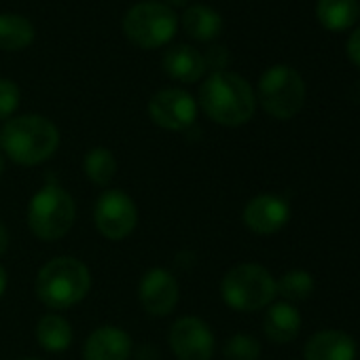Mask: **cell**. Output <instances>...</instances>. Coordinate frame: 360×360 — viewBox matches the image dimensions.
Returning a JSON list of instances; mask_svg holds the SVG:
<instances>
[{
	"mask_svg": "<svg viewBox=\"0 0 360 360\" xmlns=\"http://www.w3.org/2000/svg\"><path fill=\"white\" fill-rule=\"evenodd\" d=\"M200 106L219 125L238 127L252 119L257 96L244 77L221 70L212 72L200 87Z\"/></svg>",
	"mask_w": 360,
	"mask_h": 360,
	"instance_id": "cell-1",
	"label": "cell"
},
{
	"mask_svg": "<svg viewBox=\"0 0 360 360\" xmlns=\"http://www.w3.org/2000/svg\"><path fill=\"white\" fill-rule=\"evenodd\" d=\"M60 146V131L53 121L41 115L9 119L0 129V148L20 165H39Z\"/></svg>",
	"mask_w": 360,
	"mask_h": 360,
	"instance_id": "cell-2",
	"label": "cell"
},
{
	"mask_svg": "<svg viewBox=\"0 0 360 360\" xmlns=\"http://www.w3.org/2000/svg\"><path fill=\"white\" fill-rule=\"evenodd\" d=\"M91 286V274L75 257H58L37 276V297L49 309H68L81 303Z\"/></svg>",
	"mask_w": 360,
	"mask_h": 360,
	"instance_id": "cell-3",
	"label": "cell"
},
{
	"mask_svg": "<svg viewBox=\"0 0 360 360\" xmlns=\"http://www.w3.org/2000/svg\"><path fill=\"white\" fill-rule=\"evenodd\" d=\"M221 295L236 311H259L269 307L278 292L269 269L257 263H242L225 274Z\"/></svg>",
	"mask_w": 360,
	"mask_h": 360,
	"instance_id": "cell-4",
	"label": "cell"
},
{
	"mask_svg": "<svg viewBox=\"0 0 360 360\" xmlns=\"http://www.w3.org/2000/svg\"><path fill=\"white\" fill-rule=\"evenodd\" d=\"M77 206L75 200L58 185L43 187L28 206L30 231L43 242L62 240L75 225Z\"/></svg>",
	"mask_w": 360,
	"mask_h": 360,
	"instance_id": "cell-5",
	"label": "cell"
},
{
	"mask_svg": "<svg viewBox=\"0 0 360 360\" xmlns=\"http://www.w3.org/2000/svg\"><path fill=\"white\" fill-rule=\"evenodd\" d=\"M178 30V18L165 3L144 0L134 5L123 18L125 37L140 49H157L167 45Z\"/></svg>",
	"mask_w": 360,
	"mask_h": 360,
	"instance_id": "cell-6",
	"label": "cell"
},
{
	"mask_svg": "<svg viewBox=\"0 0 360 360\" xmlns=\"http://www.w3.org/2000/svg\"><path fill=\"white\" fill-rule=\"evenodd\" d=\"M257 96L267 115L286 121L301 112L305 104V83L295 68L278 64L261 75Z\"/></svg>",
	"mask_w": 360,
	"mask_h": 360,
	"instance_id": "cell-7",
	"label": "cell"
},
{
	"mask_svg": "<svg viewBox=\"0 0 360 360\" xmlns=\"http://www.w3.org/2000/svg\"><path fill=\"white\" fill-rule=\"evenodd\" d=\"M94 221L98 231L110 240L119 242L125 240L138 225V210L131 198L123 191L110 189L104 191L94 208Z\"/></svg>",
	"mask_w": 360,
	"mask_h": 360,
	"instance_id": "cell-8",
	"label": "cell"
},
{
	"mask_svg": "<svg viewBox=\"0 0 360 360\" xmlns=\"http://www.w3.org/2000/svg\"><path fill=\"white\" fill-rule=\"evenodd\" d=\"M148 117L155 125L169 131H185L198 119V102L185 89L167 87L157 91L148 102Z\"/></svg>",
	"mask_w": 360,
	"mask_h": 360,
	"instance_id": "cell-9",
	"label": "cell"
},
{
	"mask_svg": "<svg viewBox=\"0 0 360 360\" xmlns=\"http://www.w3.org/2000/svg\"><path fill=\"white\" fill-rule=\"evenodd\" d=\"M167 339L178 360H210L214 356V333L198 316L178 318L172 324Z\"/></svg>",
	"mask_w": 360,
	"mask_h": 360,
	"instance_id": "cell-10",
	"label": "cell"
},
{
	"mask_svg": "<svg viewBox=\"0 0 360 360\" xmlns=\"http://www.w3.org/2000/svg\"><path fill=\"white\" fill-rule=\"evenodd\" d=\"M138 297L150 316H167L178 303V282L172 271L163 267L148 269L138 286Z\"/></svg>",
	"mask_w": 360,
	"mask_h": 360,
	"instance_id": "cell-11",
	"label": "cell"
},
{
	"mask_svg": "<svg viewBox=\"0 0 360 360\" xmlns=\"http://www.w3.org/2000/svg\"><path fill=\"white\" fill-rule=\"evenodd\" d=\"M244 225L257 233V236H271L278 233L290 219V208L286 204V200L271 195V193H263L252 198L246 208H244Z\"/></svg>",
	"mask_w": 360,
	"mask_h": 360,
	"instance_id": "cell-12",
	"label": "cell"
},
{
	"mask_svg": "<svg viewBox=\"0 0 360 360\" xmlns=\"http://www.w3.org/2000/svg\"><path fill=\"white\" fill-rule=\"evenodd\" d=\"M129 356L131 337L110 324L96 328L83 345V360H129Z\"/></svg>",
	"mask_w": 360,
	"mask_h": 360,
	"instance_id": "cell-13",
	"label": "cell"
},
{
	"mask_svg": "<svg viewBox=\"0 0 360 360\" xmlns=\"http://www.w3.org/2000/svg\"><path fill=\"white\" fill-rule=\"evenodd\" d=\"M356 341L343 330H320L303 347L305 360H356Z\"/></svg>",
	"mask_w": 360,
	"mask_h": 360,
	"instance_id": "cell-14",
	"label": "cell"
},
{
	"mask_svg": "<svg viewBox=\"0 0 360 360\" xmlns=\"http://www.w3.org/2000/svg\"><path fill=\"white\" fill-rule=\"evenodd\" d=\"M163 70L180 81V83H195L206 72L204 56L189 45H174L163 53Z\"/></svg>",
	"mask_w": 360,
	"mask_h": 360,
	"instance_id": "cell-15",
	"label": "cell"
},
{
	"mask_svg": "<svg viewBox=\"0 0 360 360\" xmlns=\"http://www.w3.org/2000/svg\"><path fill=\"white\" fill-rule=\"evenodd\" d=\"M263 330L274 343H290L301 330V314L292 303L280 301L267 307Z\"/></svg>",
	"mask_w": 360,
	"mask_h": 360,
	"instance_id": "cell-16",
	"label": "cell"
},
{
	"mask_svg": "<svg viewBox=\"0 0 360 360\" xmlns=\"http://www.w3.org/2000/svg\"><path fill=\"white\" fill-rule=\"evenodd\" d=\"M316 18L326 30L343 32L358 22L360 3L358 0H318Z\"/></svg>",
	"mask_w": 360,
	"mask_h": 360,
	"instance_id": "cell-17",
	"label": "cell"
},
{
	"mask_svg": "<svg viewBox=\"0 0 360 360\" xmlns=\"http://www.w3.org/2000/svg\"><path fill=\"white\" fill-rule=\"evenodd\" d=\"M183 28L195 41H214L223 32V18L208 5H193L183 13Z\"/></svg>",
	"mask_w": 360,
	"mask_h": 360,
	"instance_id": "cell-18",
	"label": "cell"
},
{
	"mask_svg": "<svg viewBox=\"0 0 360 360\" xmlns=\"http://www.w3.org/2000/svg\"><path fill=\"white\" fill-rule=\"evenodd\" d=\"M37 339L47 352H64L72 343V326L58 314H47L37 324Z\"/></svg>",
	"mask_w": 360,
	"mask_h": 360,
	"instance_id": "cell-19",
	"label": "cell"
},
{
	"mask_svg": "<svg viewBox=\"0 0 360 360\" xmlns=\"http://www.w3.org/2000/svg\"><path fill=\"white\" fill-rule=\"evenodd\" d=\"M34 26L22 15H0V49L20 51L34 41Z\"/></svg>",
	"mask_w": 360,
	"mask_h": 360,
	"instance_id": "cell-20",
	"label": "cell"
},
{
	"mask_svg": "<svg viewBox=\"0 0 360 360\" xmlns=\"http://www.w3.org/2000/svg\"><path fill=\"white\" fill-rule=\"evenodd\" d=\"M83 169L94 185L108 187L117 174V159H115L112 150H108L104 146H96L85 155Z\"/></svg>",
	"mask_w": 360,
	"mask_h": 360,
	"instance_id": "cell-21",
	"label": "cell"
},
{
	"mask_svg": "<svg viewBox=\"0 0 360 360\" xmlns=\"http://www.w3.org/2000/svg\"><path fill=\"white\" fill-rule=\"evenodd\" d=\"M276 292L282 295L286 303L305 301L314 292V278L305 269H290L276 282Z\"/></svg>",
	"mask_w": 360,
	"mask_h": 360,
	"instance_id": "cell-22",
	"label": "cell"
},
{
	"mask_svg": "<svg viewBox=\"0 0 360 360\" xmlns=\"http://www.w3.org/2000/svg\"><path fill=\"white\" fill-rule=\"evenodd\" d=\"M225 356L227 360H259L261 356V343L246 333H238L229 337L225 345Z\"/></svg>",
	"mask_w": 360,
	"mask_h": 360,
	"instance_id": "cell-23",
	"label": "cell"
},
{
	"mask_svg": "<svg viewBox=\"0 0 360 360\" xmlns=\"http://www.w3.org/2000/svg\"><path fill=\"white\" fill-rule=\"evenodd\" d=\"M20 100H22L20 87L9 79H0V121L11 119V115L20 106Z\"/></svg>",
	"mask_w": 360,
	"mask_h": 360,
	"instance_id": "cell-24",
	"label": "cell"
},
{
	"mask_svg": "<svg viewBox=\"0 0 360 360\" xmlns=\"http://www.w3.org/2000/svg\"><path fill=\"white\" fill-rule=\"evenodd\" d=\"M204 62L206 68H212V72H221L229 64V49L223 45H210V49L204 56Z\"/></svg>",
	"mask_w": 360,
	"mask_h": 360,
	"instance_id": "cell-25",
	"label": "cell"
},
{
	"mask_svg": "<svg viewBox=\"0 0 360 360\" xmlns=\"http://www.w3.org/2000/svg\"><path fill=\"white\" fill-rule=\"evenodd\" d=\"M345 53H347V58L360 68V28H356V30L349 34V39H347V43H345Z\"/></svg>",
	"mask_w": 360,
	"mask_h": 360,
	"instance_id": "cell-26",
	"label": "cell"
},
{
	"mask_svg": "<svg viewBox=\"0 0 360 360\" xmlns=\"http://www.w3.org/2000/svg\"><path fill=\"white\" fill-rule=\"evenodd\" d=\"M7 248H9V231L3 223H0V257L7 252Z\"/></svg>",
	"mask_w": 360,
	"mask_h": 360,
	"instance_id": "cell-27",
	"label": "cell"
},
{
	"mask_svg": "<svg viewBox=\"0 0 360 360\" xmlns=\"http://www.w3.org/2000/svg\"><path fill=\"white\" fill-rule=\"evenodd\" d=\"M5 288H7V271L0 267V297H3Z\"/></svg>",
	"mask_w": 360,
	"mask_h": 360,
	"instance_id": "cell-28",
	"label": "cell"
},
{
	"mask_svg": "<svg viewBox=\"0 0 360 360\" xmlns=\"http://www.w3.org/2000/svg\"><path fill=\"white\" fill-rule=\"evenodd\" d=\"M189 0H167V7H187Z\"/></svg>",
	"mask_w": 360,
	"mask_h": 360,
	"instance_id": "cell-29",
	"label": "cell"
},
{
	"mask_svg": "<svg viewBox=\"0 0 360 360\" xmlns=\"http://www.w3.org/2000/svg\"><path fill=\"white\" fill-rule=\"evenodd\" d=\"M3 172H5V161H3V155H0V178H3Z\"/></svg>",
	"mask_w": 360,
	"mask_h": 360,
	"instance_id": "cell-30",
	"label": "cell"
},
{
	"mask_svg": "<svg viewBox=\"0 0 360 360\" xmlns=\"http://www.w3.org/2000/svg\"><path fill=\"white\" fill-rule=\"evenodd\" d=\"M22 360H41V358H22Z\"/></svg>",
	"mask_w": 360,
	"mask_h": 360,
	"instance_id": "cell-31",
	"label": "cell"
}]
</instances>
